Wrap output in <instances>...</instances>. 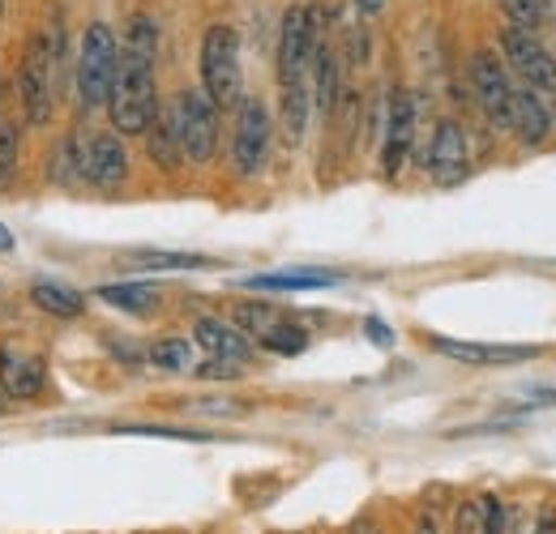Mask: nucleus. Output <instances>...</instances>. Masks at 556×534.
<instances>
[{
	"instance_id": "f257e3e1",
	"label": "nucleus",
	"mask_w": 556,
	"mask_h": 534,
	"mask_svg": "<svg viewBox=\"0 0 556 534\" xmlns=\"http://www.w3.org/2000/svg\"><path fill=\"white\" fill-rule=\"evenodd\" d=\"M154 56H159V26L150 13H134L129 30L121 39V61L116 81L108 90V120L116 137H141L150 120L159 116V94H154Z\"/></svg>"
},
{
	"instance_id": "f03ea898",
	"label": "nucleus",
	"mask_w": 556,
	"mask_h": 534,
	"mask_svg": "<svg viewBox=\"0 0 556 534\" xmlns=\"http://www.w3.org/2000/svg\"><path fill=\"white\" fill-rule=\"evenodd\" d=\"M61 30H35L26 39L22 68H17V99H22V116L30 129L52 125L56 112V61H61Z\"/></svg>"
},
{
	"instance_id": "7ed1b4c3",
	"label": "nucleus",
	"mask_w": 556,
	"mask_h": 534,
	"mask_svg": "<svg viewBox=\"0 0 556 534\" xmlns=\"http://www.w3.org/2000/svg\"><path fill=\"white\" fill-rule=\"evenodd\" d=\"M116 61H121V43L112 35L108 22H90L77 48V68H73V90H77V107L94 112L108 103V90L116 81Z\"/></svg>"
},
{
	"instance_id": "20e7f679",
	"label": "nucleus",
	"mask_w": 556,
	"mask_h": 534,
	"mask_svg": "<svg viewBox=\"0 0 556 534\" xmlns=\"http://www.w3.org/2000/svg\"><path fill=\"white\" fill-rule=\"evenodd\" d=\"M202 90L214 107H240L244 68H240V35L231 26H210L202 39Z\"/></svg>"
},
{
	"instance_id": "39448f33",
	"label": "nucleus",
	"mask_w": 556,
	"mask_h": 534,
	"mask_svg": "<svg viewBox=\"0 0 556 534\" xmlns=\"http://www.w3.org/2000/svg\"><path fill=\"white\" fill-rule=\"evenodd\" d=\"M167 120L176 129V141H180V154L189 163H210L214 158V145H218V107L206 99L202 86H189L172 99L167 107Z\"/></svg>"
},
{
	"instance_id": "423d86ee",
	"label": "nucleus",
	"mask_w": 556,
	"mask_h": 534,
	"mask_svg": "<svg viewBox=\"0 0 556 534\" xmlns=\"http://www.w3.org/2000/svg\"><path fill=\"white\" fill-rule=\"evenodd\" d=\"M270 141H275V120L262 99H240L236 107V134H231V167L236 176L253 180L270 163Z\"/></svg>"
},
{
	"instance_id": "0eeeda50",
	"label": "nucleus",
	"mask_w": 556,
	"mask_h": 534,
	"mask_svg": "<svg viewBox=\"0 0 556 534\" xmlns=\"http://www.w3.org/2000/svg\"><path fill=\"white\" fill-rule=\"evenodd\" d=\"M317 43H321L317 9L313 4H291L282 13V26H278V86L308 81V65H313Z\"/></svg>"
},
{
	"instance_id": "6e6552de",
	"label": "nucleus",
	"mask_w": 556,
	"mask_h": 534,
	"mask_svg": "<svg viewBox=\"0 0 556 534\" xmlns=\"http://www.w3.org/2000/svg\"><path fill=\"white\" fill-rule=\"evenodd\" d=\"M501 56L522 77V86H531L540 99H556V56L535 35H527L518 26H505L501 30Z\"/></svg>"
},
{
	"instance_id": "1a4fd4ad",
	"label": "nucleus",
	"mask_w": 556,
	"mask_h": 534,
	"mask_svg": "<svg viewBox=\"0 0 556 534\" xmlns=\"http://www.w3.org/2000/svg\"><path fill=\"white\" fill-rule=\"evenodd\" d=\"M471 86H476V99L492 120V129L509 134V125H514V81H509V68L496 52H476L471 56Z\"/></svg>"
},
{
	"instance_id": "9d476101",
	"label": "nucleus",
	"mask_w": 556,
	"mask_h": 534,
	"mask_svg": "<svg viewBox=\"0 0 556 534\" xmlns=\"http://www.w3.org/2000/svg\"><path fill=\"white\" fill-rule=\"evenodd\" d=\"M424 167H428V176H432L441 189H454V185L467 180L471 154H467V134H463L458 120H441V125L432 129V145H428V154H424Z\"/></svg>"
},
{
	"instance_id": "9b49d317",
	"label": "nucleus",
	"mask_w": 556,
	"mask_h": 534,
	"mask_svg": "<svg viewBox=\"0 0 556 534\" xmlns=\"http://www.w3.org/2000/svg\"><path fill=\"white\" fill-rule=\"evenodd\" d=\"M81 171H86V185L112 193L129 180V150L116 134H94L81 145Z\"/></svg>"
},
{
	"instance_id": "f8f14e48",
	"label": "nucleus",
	"mask_w": 556,
	"mask_h": 534,
	"mask_svg": "<svg viewBox=\"0 0 556 534\" xmlns=\"http://www.w3.org/2000/svg\"><path fill=\"white\" fill-rule=\"evenodd\" d=\"M48 385V368L39 355H26L13 342H0V394L4 398H39Z\"/></svg>"
},
{
	"instance_id": "ddd939ff",
	"label": "nucleus",
	"mask_w": 556,
	"mask_h": 534,
	"mask_svg": "<svg viewBox=\"0 0 556 534\" xmlns=\"http://www.w3.org/2000/svg\"><path fill=\"white\" fill-rule=\"evenodd\" d=\"M412 141H416V99L407 90H399L390 99V116H386V150H381V171L386 176H399L407 154H412Z\"/></svg>"
},
{
	"instance_id": "4468645a",
	"label": "nucleus",
	"mask_w": 556,
	"mask_h": 534,
	"mask_svg": "<svg viewBox=\"0 0 556 534\" xmlns=\"http://www.w3.org/2000/svg\"><path fill=\"white\" fill-rule=\"evenodd\" d=\"M428 342L445 359H458L471 368H501V364H522L540 355V346H492V342H458V338H428Z\"/></svg>"
},
{
	"instance_id": "2eb2a0df",
	"label": "nucleus",
	"mask_w": 556,
	"mask_h": 534,
	"mask_svg": "<svg viewBox=\"0 0 556 534\" xmlns=\"http://www.w3.org/2000/svg\"><path fill=\"white\" fill-rule=\"evenodd\" d=\"M193 342L206 351L210 359H227V364H249L253 359V342L231 321H218V317H202L193 326Z\"/></svg>"
},
{
	"instance_id": "dca6fc26",
	"label": "nucleus",
	"mask_w": 556,
	"mask_h": 534,
	"mask_svg": "<svg viewBox=\"0 0 556 534\" xmlns=\"http://www.w3.org/2000/svg\"><path fill=\"white\" fill-rule=\"evenodd\" d=\"M553 107L548 99H540L531 86H514V125L509 134H518L527 145H544L553 137Z\"/></svg>"
},
{
	"instance_id": "f3484780",
	"label": "nucleus",
	"mask_w": 556,
	"mask_h": 534,
	"mask_svg": "<svg viewBox=\"0 0 556 534\" xmlns=\"http://www.w3.org/2000/svg\"><path fill=\"white\" fill-rule=\"evenodd\" d=\"M334 282L339 274H326V269H291V274H253L244 287L249 291H321Z\"/></svg>"
},
{
	"instance_id": "a211bd4d",
	"label": "nucleus",
	"mask_w": 556,
	"mask_h": 534,
	"mask_svg": "<svg viewBox=\"0 0 556 534\" xmlns=\"http://www.w3.org/2000/svg\"><path fill=\"white\" fill-rule=\"evenodd\" d=\"M308 112H313V90L308 81H291L282 86V137L291 145H300L308 134Z\"/></svg>"
},
{
	"instance_id": "6ab92c4d",
	"label": "nucleus",
	"mask_w": 556,
	"mask_h": 534,
	"mask_svg": "<svg viewBox=\"0 0 556 534\" xmlns=\"http://www.w3.org/2000/svg\"><path fill=\"white\" fill-rule=\"evenodd\" d=\"M313 90H317V107L330 116L334 112V103H339V56H334V48L321 39L317 48H313Z\"/></svg>"
},
{
	"instance_id": "aec40b11",
	"label": "nucleus",
	"mask_w": 556,
	"mask_h": 534,
	"mask_svg": "<svg viewBox=\"0 0 556 534\" xmlns=\"http://www.w3.org/2000/svg\"><path fill=\"white\" fill-rule=\"evenodd\" d=\"M141 137H146V154H150V163H154L159 171H176V167H180L185 154H180V141H176V129H172L167 112H159Z\"/></svg>"
},
{
	"instance_id": "412c9836",
	"label": "nucleus",
	"mask_w": 556,
	"mask_h": 534,
	"mask_svg": "<svg viewBox=\"0 0 556 534\" xmlns=\"http://www.w3.org/2000/svg\"><path fill=\"white\" fill-rule=\"evenodd\" d=\"M103 304H112V308H125V313H150V308H159V291L150 287V282H108V287H99L94 291Z\"/></svg>"
},
{
	"instance_id": "4be33fe9",
	"label": "nucleus",
	"mask_w": 556,
	"mask_h": 534,
	"mask_svg": "<svg viewBox=\"0 0 556 534\" xmlns=\"http://www.w3.org/2000/svg\"><path fill=\"white\" fill-rule=\"evenodd\" d=\"M30 300H35L43 313L61 317V321H73V317H81V308H86V300H81L73 287H65V282H48V278L30 287Z\"/></svg>"
},
{
	"instance_id": "5701e85b",
	"label": "nucleus",
	"mask_w": 556,
	"mask_h": 534,
	"mask_svg": "<svg viewBox=\"0 0 556 534\" xmlns=\"http://www.w3.org/2000/svg\"><path fill=\"white\" fill-rule=\"evenodd\" d=\"M48 180L73 189V185H86V171H81V141L77 137H61L56 150L48 154Z\"/></svg>"
},
{
	"instance_id": "b1692460",
	"label": "nucleus",
	"mask_w": 556,
	"mask_h": 534,
	"mask_svg": "<svg viewBox=\"0 0 556 534\" xmlns=\"http://www.w3.org/2000/svg\"><path fill=\"white\" fill-rule=\"evenodd\" d=\"M278 321H282V313H278L275 304H262V300H244V304L231 308V326L244 338H257V342L270 334Z\"/></svg>"
},
{
	"instance_id": "393cba45",
	"label": "nucleus",
	"mask_w": 556,
	"mask_h": 534,
	"mask_svg": "<svg viewBox=\"0 0 556 534\" xmlns=\"http://www.w3.org/2000/svg\"><path fill=\"white\" fill-rule=\"evenodd\" d=\"M146 359H150L159 372H189V364H193V346H189L185 338H159V342L146 351Z\"/></svg>"
},
{
	"instance_id": "a878e982",
	"label": "nucleus",
	"mask_w": 556,
	"mask_h": 534,
	"mask_svg": "<svg viewBox=\"0 0 556 534\" xmlns=\"http://www.w3.org/2000/svg\"><path fill=\"white\" fill-rule=\"evenodd\" d=\"M262 346H266L270 355H300V351L308 346V330H304L300 321H287V317H282L275 330L262 338Z\"/></svg>"
},
{
	"instance_id": "bb28decb",
	"label": "nucleus",
	"mask_w": 556,
	"mask_h": 534,
	"mask_svg": "<svg viewBox=\"0 0 556 534\" xmlns=\"http://www.w3.org/2000/svg\"><path fill=\"white\" fill-rule=\"evenodd\" d=\"M17 154H22V134L13 120L0 116V185H9V176L17 171Z\"/></svg>"
},
{
	"instance_id": "cd10ccee",
	"label": "nucleus",
	"mask_w": 556,
	"mask_h": 534,
	"mask_svg": "<svg viewBox=\"0 0 556 534\" xmlns=\"http://www.w3.org/2000/svg\"><path fill=\"white\" fill-rule=\"evenodd\" d=\"M134 266H141V269H202V266H210V262L206 257H198V253H138Z\"/></svg>"
},
{
	"instance_id": "c85d7f7f",
	"label": "nucleus",
	"mask_w": 556,
	"mask_h": 534,
	"mask_svg": "<svg viewBox=\"0 0 556 534\" xmlns=\"http://www.w3.org/2000/svg\"><path fill=\"white\" fill-rule=\"evenodd\" d=\"M501 4H505V13H509V26H518V30H527V35H535V30L544 26L540 0H501Z\"/></svg>"
},
{
	"instance_id": "c756f323",
	"label": "nucleus",
	"mask_w": 556,
	"mask_h": 534,
	"mask_svg": "<svg viewBox=\"0 0 556 534\" xmlns=\"http://www.w3.org/2000/svg\"><path fill=\"white\" fill-rule=\"evenodd\" d=\"M454 534H484V509H480V500H467V505L458 509Z\"/></svg>"
},
{
	"instance_id": "7c9ffc66",
	"label": "nucleus",
	"mask_w": 556,
	"mask_h": 534,
	"mask_svg": "<svg viewBox=\"0 0 556 534\" xmlns=\"http://www.w3.org/2000/svg\"><path fill=\"white\" fill-rule=\"evenodd\" d=\"M198 377H206V381H236V377H240V364L210 359V364H198Z\"/></svg>"
},
{
	"instance_id": "2f4dec72",
	"label": "nucleus",
	"mask_w": 556,
	"mask_h": 534,
	"mask_svg": "<svg viewBox=\"0 0 556 534\" xmlns=\"http://www.w3.org/2000/svg\"><path fill=\"white\" fill-rule=\"evenodd\" d=\"M480 509H484V534H505V509H501V500L484 496Z\"/></svg>"
},
{
	"instance_id": "473e14b6",
	"label": "nucleus",
	"mask_w": 556,
	"mask_h": 534,
	"mask_svg": "<svg viewBox=\"0 0 556 534\" xmlns=\"http://www.w3.org/2000/svg\"><path fill=\"white\" fill-rule=\"evenodd\" d=\"M364 330H368V338H372L377 346H394V334L386 330V321H377V317H368V321H364Z\"/></svg>"
},
{
	"instance_id": "72a5a7b5",
	"label": "nucleus",
	"mask_w": 556,
	"mask_h": 534,
	"mask_svg": "<svg viewBox=\"0 0 556 534\" xmlns=\"http://www.w3.org/2000/svg\"><path fill=\"white\" fill-rule=\"evenodd\" d=\"M355 9H359L364 17H377V13L386 9V0H355Z\"/></svg>"
},
{
	"instance_id": "f704fd0d",
	"label": "nucleus",
	"mask_w": 556,
	"mask_h": 534,
	"mask_svg": "<svg viewBox=\"0 0 556 534\" xmlns=\"http://www.w3.org/2000/svg\"><path fill=\"white\" fill-rule=\"evenodd\" d=\"M416 534H441L437 531V518H432V513H424V518L416 522Z\"/></svg>"
},
{
	"instance_id": "c9c22d12",
	"label": "nucleus",
	"mask_w": 556,
	"mask_h": 534,
	"mask_svg": "<svg viewBox=\"0 0 556 534\" xmlns=\"http://www.w3.org/2000/svg\"><path fill=\"white\" fill-rule=\"evenodd\" d=\"M535 534H556V513H544L540 526H535Z\"/></svg>"
},
{
	"instance_id": "e433bc0d",
	"label": "nucleus",
	"mask_w": 556,
	"mask_h": 534,
	"mask_svg": "<svg viewBox=\"0 0 556 534\" xmlns=\"http://www.w3.org/2000/svg\"><path fill=\"white\" fill-rule=\"evenodd\" d=\"M4 249H13V236H9L4 227H0V253H4Z\"/></svg>"
},
{
	"instance_id": "4c0bfd02",
	"label": "nucleus",
	"mask_w": 556,
	"mask_h": 534,
	"mask_svg": "<svg viewBox=\"0 0 556 534\" xmlns=\"http://www.w3.org/2000/svg\"><path fill=\"white\" fill-rule=\"evenodd\" d=\"M0 410H4V394H0Z\"/></svg>"
},
{
	"instance_id": "58836bf2",
	"label": "nucleus",
	"mask_w": 556,
	"mask_h": 534,
	"mask_svg": "<svg viewBox=\"0 0 556 534\" xmlns=\"http://www.w3.org/2000/svg\"><path fill=\"white\" fill-rule=\"evenodd\" d=\"M0 13H4V0H0Z\"/></svg>"
}]
</instances>
